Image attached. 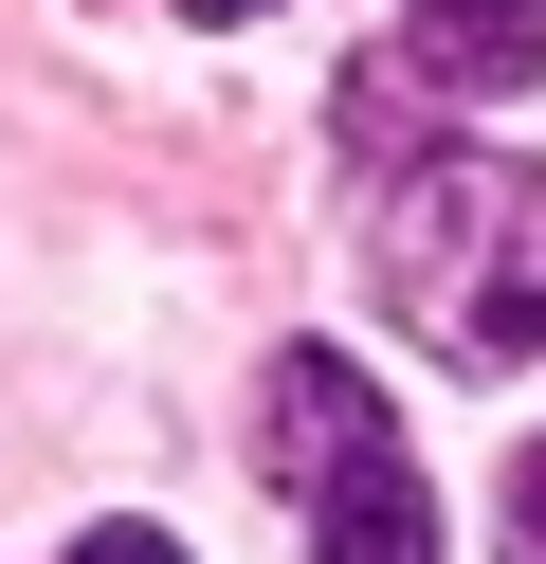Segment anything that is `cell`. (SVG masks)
I'll list each match as a JSON object with an SVG mask.
<instances>
[{
  "mask_svg": "<svg viewBox=\"0 0 546 564\" xmlns=\"http://www.w3.org/2000/svg\"><path fill=\"white\" fill-rule=\"evenodd\" d=\"M364 237H383V273H400V310H419L437 365H528L546 346V164L400 147L383 200H364Z\"/></svg>",
  "mask_w": 546,
  "mask_h": 564,
  "instance_id": "obj_1",
  "label": "cell"
},
{
  "mask_svg": "<svg viewBox=\"0 0 546 564\" xmlns=\"http://www.w3.org/2000/svg\"><path fill=\"white\" fill-rule=\"evenodd\" d=\"M73 564H182L164 528H73Z\"/></svg>",
  "mask_w": 546,
  "mask_h": 564,
  "instance_id": "obj_5",
  "label": "cell"
},
{
  "mask_svg": "<svg viewBox=\"0 0 546 564\" xmlns=\"http://www.w3.org/2000/svg\"><path fill=\"white\" fill-rule=\"evenodd\" d=\"M492 546H510V564H546V455H510V510H492Z\"/></svg>",
  "mask_w": 546,
  "mask_h": 564,
  "instance_id": "obj_4",
  "label": "cell"
},
{
  "mask_svg": "<svg viewBox=\"0 0 546 564\" xmlns=\"http://www.w3.org/2000/svg\"><path fill=\"white\" fill-rule=\"evenodd\" d=\"M182 19H255V0H182Z\"/></svg>",
  "mask_w": 546,
  "mask_h": 564,
  "instance_id": "obj_6",
  "label": "cell"
},
{
  "mask_svg": "<svg viewBox=\"0 0 546 564\" xmlns=\"http://www.w3.org/2000/svg\"><path fill=\"white\" fill-rule=\"evenodd\" d=\"M400 74H437V91H528V74H546V0H400Z\"/></svg>",
  "mask_w": 546,
  "mask_h": 564,
  "instance_id": "obj_3",
  "label": "cell"
},
{
  "mask_svg": "<svg viewBox=\"0 0 546 564\" xmlns=\"http://www.w3.org/2000/svg\"><path fill=\"white\" fill-rule=\"evenodd\" d=\"M255 455H274V491L310 510V564H437V491H419V455H400L383 382H364L346 346H274Z\"/></svg>",
  "mask_w": 546,
  "mask_h": 564,
  "instance_id": "obj_2",
  "label": "cell"
}]
</instances>
